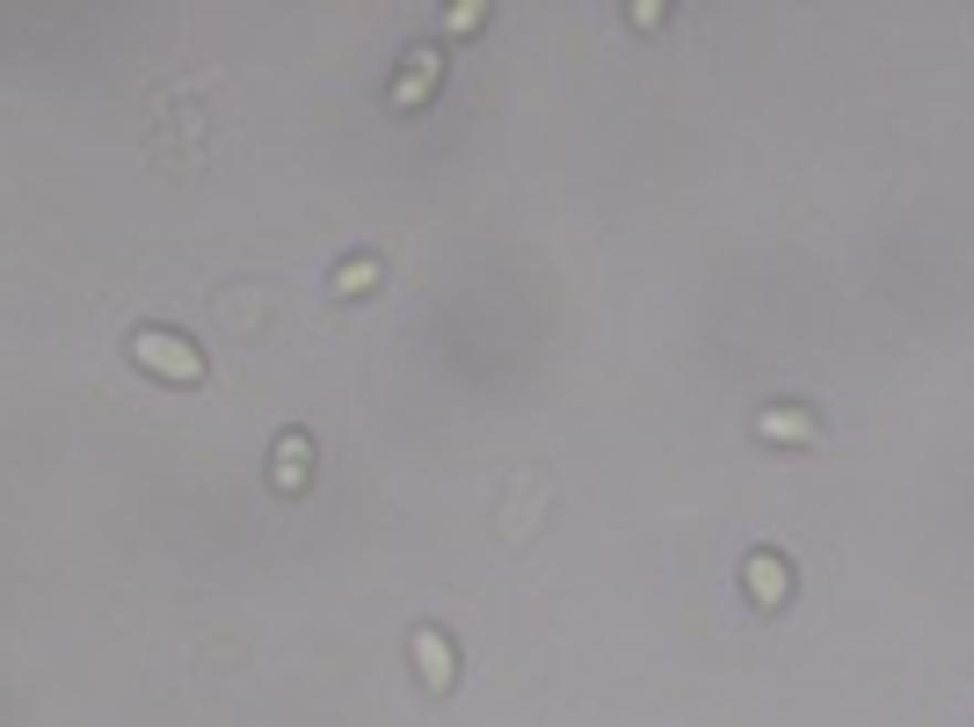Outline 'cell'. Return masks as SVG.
Returning a JSON list of instances; mask_svg holds the SVG:
<instances>
[{"label":"cell","instance_id":"1","mask_svg":"<svg viewBox=\"0 0 974 727\" xmlns=\"http://www.w3.org/2000/svg\"><path fill=\"white\" fill-rule=\"evenodd\" d=\"M131 357L153 364V371H168V379H204V357H197L174 328H139L131 335Z\"/></svg>","mask_w":974,"mask_h":727},{"label":"cell","instance_id":"2","mask_svg":"<svg viewBox=\"0 0 974 727\" xmlns=\"http://www.w3.org/2000/svg\"><path fill=\"white\" fill-rule=\"evenodd\" d=\"M371 284H379V255H349L335 270V292H371Z\"/></svg>","mask_w":974,"mask_h":727},{"label":"cell","instance_id":"3","mask_svg":"<svg viewBox=\"0 0 974 727\" xmlns=\"http://www.w3.org/2000/svg\"><path fill=\"white\" fill-rule=\"evenodd\" d=\"M284 459H277V481H298V459H306V436H298V430H284Z\"/></svg>","mask_w":974,"mask_h":727}]
</instances>
